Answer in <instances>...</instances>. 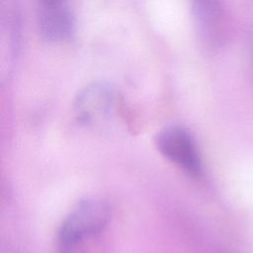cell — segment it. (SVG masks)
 <instances>
[{
  "label": "cell",
  "instance_id": "cell-1",
  "mask_svg": "<svg viewBox=\"0 0 253 253\" xmlns=\"http://www.w3.org/2000/svg\"><path fill=\"white\" fill-rule=\"evenodd\" d=\"M111 217L109 205L100 199L80 201L64 218L58 242L63 248L72 247L85 238L100 232Z\"/></svg>",
  "mask_w": 253,
  "mask_h": 253
},
{
  "label": "cell",
  "instance_id": "cell-2",
  "mask_svg": "<svg viewBox=\"0 0 253 253\" xmlns=\"http://www.w3.org/2000/svg\"><path fill=\"white\" fill-rule=\"evenodd\" d=\"M156 146L160 153L191 176L202 173V160L192 134L180 126L163 128L156 136Z\"/></svg>",
  "mask_w": 253,
  "mask_h": 253
},
{
  "label": "cell",
  "instance_id": "cell-3",
  "mask_svg": "<svg viewBox=\"0 0 253 253\" xmlns=\"http://www.w3.org/2000/svg\"><path fill=\"white\" fill-rule=\"evenodd\" d=\"M42 37L52 42L68 40L74 30V17L64 2L41 3L38 14Z\"/></svg>",
  "mask_w": 253,
  "mask_h": 253
},
{
  "label": "cell",
  "instance_id": "cell-4",
  "mask_svg": "<svg viewBox=\"0 0 253 253\" xmlns=\"http://www.w3.org/2000/svg\"><path fill=\"white\" fill-rule=\"evenodd\" d=\"M114 93L109 85L93 83L86 86L75 99V112L82 122H90L105 115L112 107Z\"/></svg>",
  "mask_w": 253,
  "mask_h": 253
},
{
  "label": "cell",
  "instance_id": "cell-5",
  "mask_svg": "<svg viewBox=\"0 0 253 253\" xmlns=\"http://www.w3.org/2000/svg\"><path fill=\"white\" fill-rule=\"evenodd\" d=\"M198 23L206 35H212L217 27L220 0H192Z\"/></svg>",
  "mask_w": 253,
  "mask_h": 253
},
{
  "label": "cell",
  "instance_id": "cell-6",
  "mask_svg": "<svg viewBox=\"0 0 253 253\" xmlns=\"http://www.w3.org/2000/svg\"><path fill=\"white\" fill-rule=\"evenodd\" d=\"M41 3H55V2H64V0H40Z\"/></svg>",
  "mask_w": 253,
  "mask_h": 253
}]
</instances>
